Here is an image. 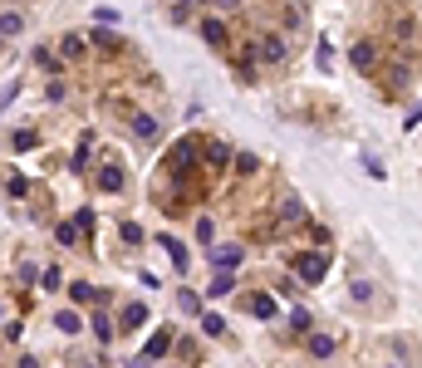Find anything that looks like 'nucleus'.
<instances>
[{
  "instance_id": "nucleus-1",
  "label": "nucleus",
  "mask_w": 422,
  "mask_h": 368,
  "mask_svg": "<svg viewBox=\"0 0 422 368\" xmlns=\"http://www.w3.org/2000/svg\"><path fill=\"white\" fill-rule=\"evenodd\" d=\"M329 271V256H319V251H305V256H295V275L305 280V285H319Z\"/></svg>"
},
{
  "instance_id": "nucleus-2",
  "label": "nucleus",
  "mask_w": 422,
  "mask_h": 368,
  "mask_svg": "<svg viewBox=\"0 0 422 368\" xmlns=\"http://www.w3.org/2000/svg\"><path fill=\"white\" fill-rule=\"evenodd\" d=\"M167 167H172L177 177H187V172L197 167V143H192V138H182V143L172 148V158H167Z\"/></svg>"
},
{
  "instance_id": "nucleus-3",
  "label": "nucleus",
  "mask_w": 422,
  "mask_h": 368,
  "mask_svg": "<svg viewBox=\"0 0 422 368\" xmlns=\"http://www.w3.org/2000/svg\"><path fill=\"white\" fill-rule=\"evenodd\" d=\"M255 49H260V59H265V64H280V59H285V40H280V35H260V40H255Z\"/></svg>"
},
{
  "instance_id": "nucleus-4",
  "label": "nucleus",
  "mask_w": 422,
  "mask_h": 368,
  "mask_svg": "<svg viewBox=\"0 0 422 368\" xmlns=\"http://www.w3.org/2000/svg\"><path fill=\"white\" fill-rule=\"evenodd\" d=\"M241 261H246L241 246H221V251H211V271H236Z\"/></svg>"
},
{
  "instance_id": "nucleus-5",
  "label": "nucleus",
  "mask_w": 422,
  "mask_h": 368,
  "mask_svg": "<svg viewBox=\"0 0 422 368\" xmlns=\"http://www.w3.org/2000/svg\"><path fill=\"white\" fill-rule=\"evenodd\" d=\"M167 344H172V334H167V329H157V334L147 339V349H143V359H162V354H167Z\"/></svg>"
},
{
  "instance_id": "nucleus-6",
  "label": "nucleus",
  "mask_w": 422,
  "mask_h": 368,
  "mask_svg": "<svg viewBox=\"0 0 422 368\" xmlns=\"http://www.w3.org/2000/svg\"><path fill=\"white\" fill-rule=\"evenodd\" d=\"M202 40L221 49V44H226V25H221V20H202Z\"/></svg>"
},
{
  "instance_id": "nucleus-7",
  "label": "nucleus",
  "mask_w": 422,
  "mask_h": 368,
  "mask_svg": "<svg viewBox=\"0 0 422 368\" xmlns=\"http://www.w3.org/2000/svg\"><path fill=\"white\" fill-rule=\"evenodd\" d=\"M373 64H378V54H373V44H354V69H363V74H368Z\"/></svg>"
},
{
  "instance_id": "nucleus-8",
  "label": "nucleus",
  "mask_w": 422,
  "mask_h": 368,
  "mask_svg": "<svg viewBox=\"0 0 422 368\" xmlns=\"http://www.w3.org/2000/svg\"><path fill=\"white\" fill-rule=\"evenodd\" d=\"M147 324V304H128L123 309V329H143Z\"/></svg>"
},
{
  "instance_id": "nucleus-9",
  "label": "nucleus",
  "mask_w": 422,
  "mask_h": 368,
  "mask_svg": "<svg viewBox=\"0 0 422 368\" xmlns=\"http://www.w3.org/2000/svg\"><path fill=\"white\" fill-rule=\"evenodd\" d=\"M231 290H236L231 271H216V275H211V290H207V295H231Z\"/></svg>"
},
{
  "instance_id": "nucleus-10",
  "label": "nucleus",
  "mask_w": 422,
  "mask_h": 368,
  "mask_svg": "<svg viewBox=\"0 0 422 368\" xmlns=\"http://www.w3.org/2000/svg\"><path fill=\"white\" fill-rule=\"evenodd\" d=\"M310 354H315V359H329V354H334V339H329V334H310Z\"/></svg>"
},
{
  "instance_id": "nucleus-11",
  "label": "nucleus",
  "mask_w": 422,
  "mask_h": 368,
  "mask_svg": "<svg viewBox=\"0 0 422 368\" xmlns=\"http://www.w3.org/2000/svg\"><path fill=\"white\" fill-rule=\"evenodd\" d=\"M84 49H89L84 35H64V54H69V59H84Z\"/></svg>"
},
{
  "instance_id": "nucleus-12",
  "label": "nucleus",
  "mask_w": 422,
  "mask_h": 368,
  "mask_svg": "<svg viewBox=\"0 0 422 368\" xmlns=\"http://www.w3.org/2000/svg\"><path fill=\"white\" fill-rule=\"evenodd\" d=\"M133 133H138V138H157V118L138 113V118H133Z\"/></svg>"
},
{
  "instance_id": "nucleus-13",
  "label": "nucleus",
  "mask_w": 422,
  "mask_h": 368,
  "mask_svg": "<svg viewBox=\"0 0 422 368\" xmlns=\"http://www.w3.org/2000/svg\"><path fill=\"white\" fill-rule=\"evenodd\" d=\"M162 251L172 256V266H177V271H187V251H182V246H177L172 236H162Z\"/></svg>"
},
{
  "instance_id": "nucleus-14",
  "label": "nucleus",
  "mask_w": 422,
  "mask_h": 368,
  "mask_svg": "<svg viewBox=\"0 0 422 368\" xmlns=\"http://www.w3.org/2000/svg\"><path fill=\"white\" fill-rule=\"evenodd\" d=\"M251 314H255V319H270V314H275V299H270V295H255V299H251Z\"/></svg>"
},
{
  "instance_id": "nucleus-15",
  "label": "nucleus",
  "mask_w": 422,
  "mask_h": 368,
  "mask_svg": "<svg viewBox=\"0 0 422 368\" xmlns=\"http://www.w3.org/2000/svg\"><path fill=\"white\" fill-rule=\"evenodd\" d=\"M54 329H59V334H79V314H74V309H59Z\"/></svg>"
},
{
  "instance_id": "nucleus-16",
  "label": "nucleus",
  "mask_w": 422,
  "mask_h": 368,
  "mask_svg": "<svg viewBox=\"0 0 422 368\" xmlns=\"http://www.w3.org/2000/svg\"><path fill=\"white\" fill-rule=\"evenodd\" d=\"M89 329L99 334V344H108V339L118 334V329H113V319H104V314H94V324H89Z\"/></svg>"
},
{
  "instance_id": "nucleus-17",
  "label": "nucleus",
  "mask_w": 422,
  "mask_h": 368,
  "mask_svg": "<svg viewBox=\"0 0 422 368\" xmlns=\"http://www.w3.org/2000/svg\"><path fill=\"white\" fill-rule=\"evenodd\" d=\"M54 236H59V246H74V241H79L84 231H79L74 221H64V226H54Z\"/></svg>"
},
{
  "instance_id": "nucleus-18",
  "label": "nucleus",
  "mask_w": 422,
  "mask_h": 368,
  "mask_svg": "<svg viewBox=\"0 0 422 368\" xmlns=\"http://www.w3.org/2000/svg\"><path fill=\"white\" fill-rule=\"evenodd\" d=\"M99 182H104V191H123V172H118V167H104Z\"/></svg>"
},
{
  "instance_id": "nucleus-19",
  "label": "nucleus",
  "mask_w": 422,
  "mask_h": 368,
  "mask_svg": "<svg viewBox=\"0 0 422 368\" xmlns=\"http://www.w3.org/2000/svg\"><path fill=\"white\" fill-rule=\"evenodd\" d=\"M207 162H211V167H226V162H231L226 143H211V148H207Z\"/></svg>"
},
{
  "instance_id": "nucleus-20",
  "label": "nucleus",
  "mask_w": 422,
  "mask_h": 368,
  "mask_svg": "<svg viewBox=\"0 0 422 368\" xmlns=\"http://www.w3.org/2000/svg\"><path fill=\"white\" fill-rule=\"evenodd\" d=\"M0 30H5V40H15V35H20V15H15V10H5V20H0Z\"/></svg>"
},
{
  "instance_id": "nucleus-21",
  "label": "nucleus",
  "mask_w": 422,
  "mask_h": 368,
  "mask_svg": "<svg viewBox=\"0 0 422 368\" xmlns=\"http://www.w3.org/2000/svg\"><path fill=\"white\" fill-rule=\"evenodd\" d=\"M10 148H15V153H30V148H35V133H10Z\"/></svg>"
},
{
  "instance_id": "nucleus-22",
  "label": "nucleus",
  "mask_w": 422,
  "mask_h": 368,
  "mask_svg": "<svg viewBox=\"0 0 422 368\" xmlns=\"http://www.w3.org/2000/svg\"><path fill=\"white\" fill-rule=\"evenodd\" d=\"M280 221H305V206H300V201H285V206H280Z\"/></svg>"
},
{
  "instance_id": "nucleus-23",
  "label": "nucleus",
  "mask_w": 422,
  "mask_h": 368,
  "mask_svg": "<svg viewBox=\"0 0 422 368\" xmlns=\"http://www.w3.org/2000/svg\"><path fill=\"white\" fill-rule=\"evenodd\" d=\"M123 241H128V246H143V226H138V221H123Z\"/></svg>"
},
{
  "instance_id": "nucleus-24",
  "label": "nucleus",
  "mask_w": 422,
  "mask_h": 368,
  "mask_svg": "<svg viewBox=\"0 0 422 368\" xmlns=\"http://www.w3.org/2000/svg\"><path fill=\"white\" fill-rule=\"evenodd\" d=\"M69 295H74V304H89V299H94V295H99V290H94V285H84V280H79V285H74V290H69Z\"/></svg>"
},
{
  "instance_id": "nucleus-25",
  "label": "nucleus",
  "mask_w": 422,
  "mask_h": 368,
  "mask_svg": "<svg viewBox=\"0 0 422 368\" xmlns=\"http://www.w3.org/2000/svg\"><path fill=\"white\" fill-rule=\"evenodd\" d=\"M94 20H99V25H118V20H123V15H118V10H113V5H99V10H94Z\"/></svg>"
},
{
  "instance_id": "nucleus-26",
  "label": "nucleus",
  "mask_w": 422,
  "mask_h": 368,
  "mask_svg": "<svg viewBox=\"0 0 422 368\" xmlns=\"http://www.w3.org/2000/svg\"><path fill=\"white\" fill-rule=\"evenodd\" d=\"M94 44H99V49H123L118 35H108V30H94Z\"/></svg>"
},
{
  "instance_id": "nucleus-27",
  "label": "nucleus",
  "mask_w": 422,
  "mask_h": 368,
  "mask_svg": "<svg viewBox=\"0 0 422 368\" xmlns=\"http://www.w3.org/2000/svg\"><path fill=\"white\" fill-rule=\"evenodd\" d=\"M221 329H226L221 314H202V334H221Z\"/></svg>"
},
{
  "instance_id": "nucleus-28",
  "label": "nucleus",
  "mask_w": 422,
  "mask_h": 368,
  "mask_svg": "<svg viewBox=\"0 0 422 368\" xmlns=\"http://www.w3.org/2000/svg\"><path fill=\"white\" fill-rule=\"evenodd\" d=\"M89 148H94V133H84V143H79V153H74V167L89 162Z\"/></svg>"
},
{
  "instance_id": "nucleus-29",
  "label": "nucleus",
  "mask_w": 422,
  "mask_h": 368,
  "mask_svg": "<svg viewBox=\"0 0 422 368\" xmlns=\"http://www.w3.org/2000/svg\"><path fill=\"white\" fill-rule=\"evenodd\" d=\"M290 329H295V334H305V329H310V314H305V309H295V314H290Z\"/></svg>"
},
{
  "instance_id": "nucleus-30",
  "label": "nucleus",
  "mask_w": 422,
  "mask_h": 368,
  "mask_svg": "<svg viewBox=\"0 0 422 368\" xmlns=\"http://www.w3.org/2000/svg\"><path fill=\"white\" fill-rule=\"evenodd\" d=\"M5 191H10V196H25V191H30V182H25V177H10V182H5Z\"/></svg>"
},
{
  "instance_id": "nucleus-31",
  "label": "nucleus",
  "mask_w": 422,
  "mask_h": 368,
  "mask_svg": "<svg viewBox=\"0 0 422 368\" xmlns=\"http://www.w3.org/2000/svg\"><path fill=\"white\" fill-rule=\"evenodd\" d=\"M211 236H216V226H211V216H202L197 221V241H211Z\"/></svg>"
},
{
  "instance_id": "nucleus-32",
  "label": "nucleus",
  "mask_w": 422,
  "mask_h": 368,
  "mask_svg": "<svg viewBox=\"0 0 422 368\" xmlns=\"http://www.w3.org/2000/svg\"><path fill=\"white\" fill-rule=\"evenodd\" d=\"M74 226H79V231L89 236V231H94V211H79V216H74Z\"/></svg>"
},
{
  "instance_id": "nucleus-33",
  "label": "nucleus",
  "mask_w": 422,
  "mask_h": 368,
  "mask_svg": "<svg viewBox=\"0 0 422 368\" xmlns=\"http://www.w3.org/2000/svg\"><path fill=\"white\" fill-rule=\"evenodd\" d=\"M182 309H187V314H202V299H197V295L187 290V295H182Z\"/></svg>"
},
{
  "instance_id": "nucleus-34",
  "label": "nucleus",
  "mask_w": 422,
  "mask_h": 368,
  "mask_svg": "<svg viewBox=\"0 0 422 368\" xmlns=\"http://www.w3.org/2000/svg\"><path fill=\"white\" fill-rule=\"evenodd\" d=\"M20 368H40V364H35V359H20Z\"/></svg>"
},
{
  "instance_id": "nucleus-35",
  "label": "nucleus",
  "mask_w": 422,
  "mask_h": 368,
  "mask_svg": "<svg viewBox=\"0 0 422 368\" xmlns=\"http://www.w3.org/2000/svg\"><path fill=\"white\" fill-rule=\"evenodd\" d=\"M128 368H147V359H133V364H128Z\"/></svg>"
}]
</instances>
